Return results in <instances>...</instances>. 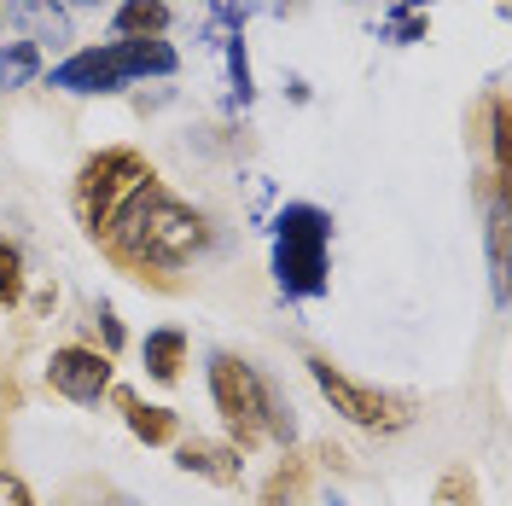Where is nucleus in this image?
<instances>
[{
	"label": "nucleus",
	"mask_w": 512,
	"mask_h": 506,
	"mask_svg": "<svg viewBox=\"0 0 512 506\" xmlns=\"http://www.w3.org/2000/svg\"><path fill=\"white\" fill-rule=\"evenodd\" d=\"M309 379H315V390L332 402V413H344L361 431H402V425L414 419V402H408V396H390L379 384L350 379V373H344L338 361H326V355H309Z\"/></svg>",
	"instance_id": "obj_5"
},
{
	"label": "nucleus",
	"mask_w": 512,
	"mask_h": 506,
	"mask_svg": "<svg viewBox=\"0 0 512 506\" xmlns=\"http://www.w3.org/2000/svg\"><path fill=\"white\" fill-rule=\"evenodd\" d=\"M175 466L192 472V477H204V483H216V489H233V483L245 477L239 448L233 443H210V437H175Z\"/></svg>",
	"instance_id": "obj_8"
},
{
	"label": "nucleus",
	"mask_w": 512,
	"mask_h": 506,
	"mask_svg": "<svg viewBox=\"0 0 512 506\" xmlns=\"http://www.w3.org/2000/svg\"><path fill=\"white\" fill-rule=\"evenodd\" d=\"M123 82H134L123 41H111V47H82V53H70L64 64H53V88H64V94H117Z\"/></svg>",
	"instance_id": "obj_7"
},
{
	"label": "nucleus",
	"mask_w": 512,
	"mask_h": 506,
	"mask_svg": "<svg viewBox=\"0 0 512 506\" xmlns=\"http://www.w3.org/2000/svg\"><path fill=\"white\" fill-rule=\"evenodd\" d=\"M0 18L6 24H18L24 30V41H53V47H64L70 41V18H64L59 0H0Z\"/></svg>",
	"instance_id": "obj_10"
},
{
	"label": "nucleus",
	"mask_w": 512,
	"mask_h": 506,
	"mask_svg": "<svg viewBox=\"0 0 512 506\" xmlns=\"http://www.w3.org/2000/svg\"><path fill=\"white\" fill-rule=\"evenodd\" d=\"M105 396H111V402L123 408L128 431H134V437H140V443H146V448H169V443H175V437H181V419H175V413H169V408H152V402H140V396H134L128 384H111Z\"/></svg>",
	"instance_id": "obj_9"
},
{
	"label": "nucleus",
	"mask_w": 512,
	"mask_h": 506,
	"mask_svg": "<svg viewBox=\"0 0 512 506\" xmlns=\"http://www.w3.org/2000/svg\"><path fill=\"white\" fill-rule=\"evenodd\" d=\"M140 355H146V379L181 384V373H187V332L181 326H158V332H146Z\"/></svg>",
	"instance_id": "obj_12"
},
{
	"label": "nucleus",
	"mask_w": 512,
	"mask_h": 506,
	"mask_svg": "<svg viewBox=\"0 0 512 506\" xmlns=\"http://www.w3.org/2000/svg\"><path fill=\"white\" fill-rule=\"evenodd\" d=\"M24 303V251L0 233V309H18Z\"/></svg>",
	"instance_id": "obj_16"
},
{
	"label": "nucleus",
	"mask_w": 512,
	"mask_h": 506,
	"mask_svg": "<svg viewBox=\"0 0 512 506\" xmlns=\"http://www.w3.org/2000/svg\"><path fill=\"white\" fill-rule=\"evenodd\" d=\"M227 76H233V94L245 105L251 99V64H245V41L239 35H227Z\"/></svg>",
	"instance_id": "obj_18"
},
{
	"label": "nucleus",
	"mask_w": 512,
	"mask_h": 506,
	"mask_svg": "<svg viewBox=\"0 0 512 506\" xmlns=\"http://www.w3.org/2000/svg\"><path fill=\"white\" fill-rule=\"evenodd\" d=\"M41 76V47L35 41H0V94L30 88Z\"/></svg>",
	"instance_id": "obj_14"
},
{
	"label": "nucleus",
	"mask_w": 512,
	"mask_h": 506,
	"mask_svg": "<svg viewBox=\"0 0 512 506\" xmlns=\"http://www.w3.org/2000/svg\"><path fill=\"white\" fill-rule=\"evenodd\" d=\"M204 245H210V222L192 204H181L175 192H163L158 181L134 192L117 227L99 239V251L111 256L128 280L152 285V291H181L175 268L192 262Z\"/></svg>",
	"instance_id": "obj_1"
},
{
	"label": "nucleus",
	"mask_w": 512,
	"mask_h": 506,
	"mask_svg": "<svg viewBox=\"0 0 512 506\" xmlns=\"http://www.w3.org/2000/svg\"><path fill=\"white\" fill-rule=\"evenodd\" d=\"M123 53H128V70L134 76H175V64H181L163 35H152V41H123Z\"/></svg>",
	"instance_id": "obj_15"
},
{
	"label": "nucleus",
	"mask_w": 512,
	"mask_h": 506,
	"mask_svg": "<svg viewBox=\"0 0 512 506\" xmlns=\"http://www.w3.org/2000/svg\"><path fill=\"white\" fill-rule=\"evenodd\" d=\"M286 6H297V0H286Z\"/></svg>",
	"instance_id": "obj_26"
},
{
	"label": "nucleus",
	"mask_w": 512,
	"mask_h": 506,
	"mask_svg": "<svg viewBox=\"0 0 512 506\" xmlns=\"http://www.w3.org/2000/svg\"><path fill=\"white\" fill-rule=\"evenodd\" d=\"M94 326H99L105 355H117V349H123V326H117V315H111V309H94Z\"/></svg>",
	"instance_id": "obj_21"
},
{
	"label": "nucleus",
	"mask_w": 512,
	"mask_h": 506,
	"mask_svg": "<svg viewBox=\"0 0 512 506\" xmlns=\"http://www.w3.org/2000/svg\"><path fill=\"white\" fill-rule=\"evenodd\" d=\"M70 6H105V0H70Z\"/></svg>",
	"instance_id": "obj_25"
},
{
	"label": "nucleus",
	"mask_w": 512,
	"mask_h": 506,
	"mask_svg": "<svg viewBox=\"0 0 512 506\" xmlns=\"http://www.w3.org/2000/svg\"><path fill=\"white\" fill-rule=\"evenodd\" d=\"M88 506H140V501L123 495V489H111V483H88Z\"/></svg>",
	"instance_id": "obj_23"
},
{
	"label": "nucleus",
	"mask_w": 512,
	"mask_h": 506,
	"mask_svg": "<svg viewBox=\"0 0 512 506\" xmlns=\"http://www.w3.org/2000/svg\"><path fill=\"white\" fill-rule=\"evenodd\" d=\"M315 460H326L332 472H350V460H344V448H332V443H320V448H315Z\"/></svg>",
	"instance_id": "obj_24"
},
{
	"label": "nucleus",
	"mask_w": 512,
	"mask_h": 506,
	"mask_svg": "<svg viewBox=\"0 0 512 506\" xmlns=\"http://www.w3.org/2000/svg\"><path fill=\"white\" fill-rule=\"evenodd\" d=\"M472 501H478V489H472L466 472H448L443 483H437V506H472Z\"/></svg>",
	"instance_id": "obj_19"
},
{
	"label": "nucleus",
	"mask_w": 512,
	"mask_h": 506,
	"mask_svg": "<svg viewBox=\"0 0 512 506\" xmlns=\"http://www.w3.org/2000/svg\"><path fill=\"white\" fill-rule=\"evenodd\" d=\"M332 506H344V501H332Z\"/></svg>",
	"instance_id": "obj_27"
},
{
	"label": "nucleus",
	"mask_w": 512,
	"mask_h": 506,
	"mask_svg": "<svg viewBox=\"0 0 512 506\" xmlns=\"http://www.w3.org/2000/svg\"><path fill=\"white\" fill-rule=\"evenodd\" d=\"M169 30V6L163 0H123L117 6V35L123 41H152Z\"/></svg>",
	"instance_id": "obj_13"
},
{
	"label": "nucleus",
	"mask_w": 512,
	"mask_h": 506,
	"mask_svg": "<svg viewBox=\"0 0 512 506\" xmlns=\"http://www.w3.org/2000/svg\"><path fill=\"white\" fill-rule=\"evenodd\" d=\"M326 245H332V216L320 204H286L274 216V280L286 297L326 291Z\"/></svg>",
	"instance_id": "obj_3"
},
{
	"label": "nucleus",
	"mask_w": 512,
	"mask_h": 506,
	"mask_svg": "<svg viewBox=\"0 0 512 506\" xmlns=\"http://www.w3.org/2000/svg\"><path fill=\"white\" fill-rule=\"evenodd\" d=\"M384 35H390V41H414V35H425V12H419V6L396 12V18L384 24Z\"/></svg>",
	"instance_id": "obj_20"
},
{
	"label": "nucleus",
	"mask_w": 512,
	"mask_h": 506,
	"mask_svg": "<svg viewBox=\"0 0 512 506\" xmlns=\"http://www.w3.org/2000/svg\"><path fill=\"white\" fill-rule=\"evenodd\" d=\"M489 268H495V297H507V198H495L489 216Z\"/></svg>",
	"instance_id": "obj_17"
},
{
	"label": "nucleus",
	"mask_w": 512,
	"mask_h": 506,
	"mask_svg": "<svg viewBox=\"0 0 512 506\" xmlns=\"http://www.w3.org/2000/svg\"><path fill=\"white\" fill-rule=\"evenodd\" d=\"M0 506H35L30 483H24V477H12V472H0Z\"/></svg>",
	"instance_id": "obj_22"
},
{
	"label": "nucleus",
	"mask_w": 512,
	"mask_h": 506,
	"mask_svg": "<svg viewBox=\"0 0 512 506\" xmlns=\"http://www.w3.org/2000/svg\"><path fill=\"white\" fill-rule=\"evenodd\" d=\"M158 175H152V163L140 158L134 146H105V152H94V158L76 169V222L88 227V239H105L111 227H117V216L128 210V198L140 187H152Z\"/></svg>",
	"instance_id": "obj_2"
},
{
	"label": "nucleus",
	"mask_w": 512,
	"mask_h": 506,
	"mask_svg": "<svg viewBox=\"0 0 512 506\" xmlns=\"http://www.w3.org/2000/svg\"><path fill=\"white\" fill-rule=\"evenodd\" d=\"M309 483H315V460L309 454H291L268 472V483H262V495H256V506H303L309 501Z\"/></svg>",
	"instance_id": "obj_11"
},
{
	"label": "nucleus",
	"mask_w": 512,
	"mask_h": 506,
	"mask_svg": "<svg viewBox=\"0 0 512 506\" xmlns=\"http://www.w3.org/2000/svg\"><path fill=\"white\" fill-rule=\"evenodd\" d=\"M268 390H274V384L262 379L251 361H239V355H227V349L210 355V402L222 413V425L233 431V448H239V454L268 437Z\"/></svg>",
	"instance_id": "obj_4"
},
{
	"label": "nucleus",
	"mask_w": 512,
	"mask_h": 506,
	"mask_svg": "<svg viewBox=\"0 0 512 506\" xmlns=\"http://www.w3.org/2000/svg\"><path fill=\"white\" fill-rule=\"evenodd\" d=\"M47 384H53V396L88 408V402H99L111 390V355L88 349V344H64L47 355Z\"/></svg>",
	"instance_id": "obj_6"
}]
</instances>
